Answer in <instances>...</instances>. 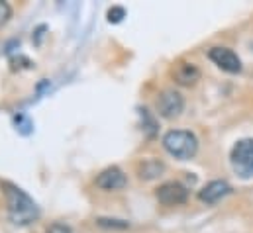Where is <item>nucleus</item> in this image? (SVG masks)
Instances as JSON below:
<instances>
[{
    "label": "nucleus",
    "mask_w": 253,
    "mask_h": 233,
    "mask_svg": "<svg viewBox=\"0 0 253 233\" xmlns=\"http://www.w3.org/2000/svg\"><path fill=\"white\" fill-rule=\"evenodd\" d=\"M6 198H8V216L12 220V224L16 226H30L32 222H36L40 218V210L36 206V202L20 188L6 184Z\"/></svg>",
    "instance_id": "f257e3e1"
},
{
    "label": "nucleus",
    "mask_w": 253,
    "mask_h": 233,
    "mask_svg": "<svg viewBox=\"0 0 253 233\" xmlns=\"http://www.w3.org/2000/svg\"><path fill=\"white\" fill-rule=\"evenodd\" d=\"M163 147L175 159L189 161L198 151V139L187 129H171L163 135Z\"/></svg>",
    "instance_id": "f03ea898"
},
{
    "label": "nucleus",
    "mask_w": 253,
    "mask_h": 233,
    "mask_svg": "<svg viewBox=\"0 0 253 233\" xmlns=\"http://www.w3.org/2000/svg\"><path fill=\"white\" fill-rule=\"evenodd\" d=\"M232 169L236 175L242 178H252L253 176V139H242L234 145L232 155Z\"/></svg>",
    "instance_id": "7ed1b4c3"
},
{
    "label": "nucleus",
    "mask_w": 253,
    "mask_h": 233,
    "mask_svg": "<svg viewBox=\"0 0 253 233\" xmlns=\"http://www.w3.org/2000/svg\"><path fill=\"white\" fill-rule=\"evenodd\" d=\"M185 108V98L181 92L169 88V90H163L157 98V112L159 116L165 117V119H175V117L181 116Z\"/></svg>",
    "instance_id": "20e7f679"
},
{
    "label": "nucleus",
    "mask_w": 253,
    "mask_h": 233,
    "mask_svg": "<svg viewBox=\"0 0 253 233\" xmlns=\"http://www.w3.org/2000/svg\"><path fill=\"white\" fill-rule=\"evenodd\" d=\"M155 196H157L159 204H163V206H181V204L187 202V198H189V190H187L185 184L173 180V182H165V184H161V186L157 188Z\"/></svg>",
    "instance_id": "39448f33"
},
{
    "label": "nucleus",
    "mask_w": 253,
    "mask_h": 233,
    "mask_svg": "<svg viewBox=\"0 0 253 233\" xmlns=\"http://www.w3.org/2000/svg\"><path fill=\"white\" fill-rule=\"evenodd\" d=\"M208 57H210V61L214 65H218L226 73L236 75V73L242 71V61H240V57L232 49H228V47H212L208 51Z\"/></svg>",
    "instance_id": "423d86ee"
},
{
    "label": "nucleus",
    "mask_w": 253,
    "mask_h": 233,
    "mask_svg": "<svg viewBox=\"0 0 253 233\" xmlns=\"http://www.w3.org/2000/svg\"><path fill=\"white\" fill-rule=\"evenodd\" d=\"M126 184L127 178L120 167H108V169H104L100 175L96 176V186L106 190V192L122 190V188H126Z\"/></svg>",
    "instance_id": "0eeeda50"
},
{
    "label": "nucleus",
    "mask_w": 253,
    "mask_h": 233,
    "mask_svg": "<svg viewBox=\"0 0 253 233\" xmlns=\"http://www.w3.org/2000/svg\"><path fill=\"white\" fill-rule=\"evenodd\" d=\"M230 192H232V186H230L226 180H212V182H208V184L198 192V198H200V202H204V204H208V206H214V204H218L222 198H226Z\"/></svg>",
    "instance_id": "6e6552de"
},
{
    "label": "nucleus",
    "mask_w": 253,
    "mask_h": 233,
    "mask_svg": "<svg viewBox=\"0 0 253 233\" xmlns=\"http://www.w3.org/2000/svg\"><path fill=\"white\" fill-rule=\"evenodd\" d=\"M173 78L177 84L181 86H194L200 80V71L194 63H187V61H179L173 67Z\"/></svg>",
    "instance_id": "1a4fd4ad"
},
{
    "label": "nucleus",
    "mask_w": 253,
    "mask_h": 233,
    "mask_svg": "<svg viewBox=\"0 0 253 233\" xmlns=\"http://www.w3.org/2000/svg\"><path fill=\"white\" fill-rule=\"evenodd\" d=\"M161 171H163V165L159 161H145V163L139 165V178L151 180L157 175H161Z\"/></svg>",
    "instance_id": "9d476101"
},
{
    "label": "nucleus",
    "mask_w": 253,
    "mask_h": 233,
    "mask_svg": "<svg viewBox=\"0 0 253 233\" xmlns=\"http://www.w3.org/2000/svg\"><path fill=\"white\" fill-rule=\"evenodd\" d=\"M96 224L100 228H108V230H127V222L122 220H108V218H98Z\"/></svg>",
    "instance_id": "9b49d317"
},
{
    "label": "nucleus",
    "mask_w": 253,
    "mask_h": 233,
    "mask_svg": "<svg viewBox=\"0 0 253 233\" xmlns=\"http://www.w3.org/2000/svg\"><path fill=\"white\" fill-rule=\"evenodd\" d=\"M124 16H126V10L122 6H114L108 10V22H112V24H118Z\"/></svg>",
    "instance_id": "f8f14e48"
},
{
    "label": "nucleus",
    "mask_w": 253,
    "mask_h": 233,
    "mask_svg": "<svg viewBox=\"0 0 253 233\" xmlns=\"http://www.w3.org/2000/svg\"><path fill=\"white\" fill-rule=\"evenodd\" d=\"M10 18H12V8H10V4L4 2V0H0V28H2L4 24H8Z\"/></svg>",
    "instance_id": "ddd939ff"
},
{
    "label": "nucleus",
    "mask_w": 253,
    "mask_h": 233,
    "mask_svg": "<svg viewBox=\"0 0 253 233\" xmlns=\"http://www.w3.org/2000/svg\"><path fill=\"white\" fill-rule=\"evenodd\" d=\"M47 233H73L71 232V228L69 226H65V224H51L49 228H47Z\"/></svg>",
    "instance_id": "4468645a"
}]
</instances>
